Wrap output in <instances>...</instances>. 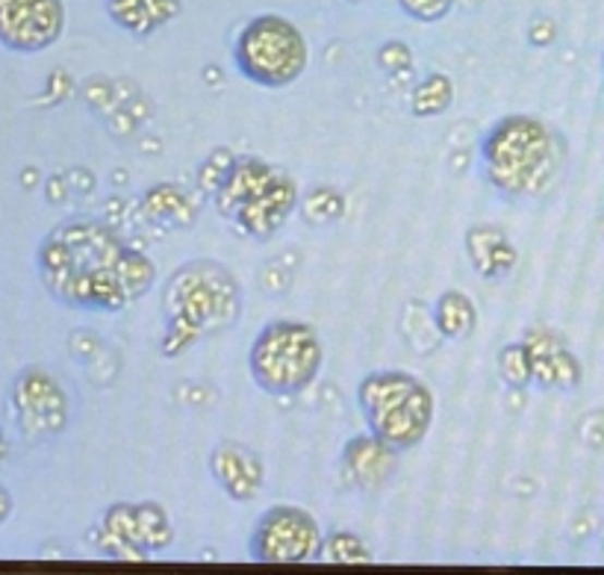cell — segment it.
<instances>
[{
  "label": "cell",
  "mask_w": 604,
  "mask_h": 575,
  "mask_svg": "<svg viewBox=\"0 0 604 575\" xmlns=\"http://www.w3.org/2000/svg\"><path fill=\"white\" fill-rule=\"evenodd\" d=\"M39 275L65 308L119 313L154 287L157 268L128 249L107 225L92 218L65 221L39 249Z\"/></svg>",
  "instance_id": "6da1fadb"
},
{
  "label": "cell",
  "mask_w": 604,
  "mask_h": 575,
  "mask_svg": "<svg viewBox=\"0 0 604 575\" xmlns=\"http://www.w3.org/2000/svg\"><path fill=\"white\" fill-rule=\"evenodd\" d=\"M484 175L510 201H543L566 175V142L534 116H505L486 130Z\"/></svg>",
  "instance_id": "7a4b0ae2"
},
{
  "label": "cell",
  "mask_w": 604,
  "mask_h": 575,
  "mask_svg": "<svg viewBox=\"0 0 604 575\" xmlns=\"http://www.w3.org/2000/svg\"><path fill=\"white\" fill-rule=\"evenodd\" d=\"M242 292L228 268L198 260L178 268L166 284V355H180L195 339L225 331L239 319Z\"/></svg>",
  "instance_id": "3957f363"
},
{
  "label": "cell",
  "mask_w": 604,
  "mask_h": 575,
  "mask_svg": "<svg viewBox=\"0 0 604 575\" xmlns=\"http://www.w3.org/2000/svg\"><path fill=\"white\" fill-rule=\"evenodd\" d=\"M213 204L245 237L266 242L298 207V187L287 171L259 157L230 159L213 187Z\"/></svg>",
  "instance_id": "277c9868"
},
{
  "label": "cell",
  "mask_w": 604,
  "mask_h": 575,
  "mask_svg": "<svg viewBox=\"0 0 604 575\" xmlns=\"http://www.w3.org/2000/svg\"><path fill=\"white\" fill-rule=\"evenodd\" d=\"M357 405L369 431L396 452L422 446L434 426V393L404 369H384L363 378L357 387Z\"/></svg>",
  "instance_id": "5b68a950"
},
{
  "label": "cell",
  "mask_w": 604,
  "mask_h": 575,
  "mask_svg": "<svg viewBox=\"0 0 604 575\" xmlns=\"http://www.w3.org/2000/svg\"><path fill=\"white\" fill-rule=\"evenodd\" d=\"M325 363L322 339L307 322L275 319L251 343V378L268 396H298L316 381Z\"/></svg>",
  "instance_id": "8992f818"
},
{
  "label": "cell",
  "mask_w": 604,
  "mask_h": 575,
  "mask_svg": "<svg viewBox=\"0 0 604 575\" xmlns=\"http://www.w3.org/2000/svg\"><path fill=\"white\" fill-rule=\"evenodd\" d=\"M233 62L239 74L251 83L266 89H287L307 69L310 45L295 21L266 12L239 31Z\"/></svg>",
  "instance_id": "52a82bcc"
},
{
  "label": "cell",
  "mask_w": 604,
  "mask_h": 575,
  "mask_svg": "<svg viewBox=\"0 0 604 575\" xmlns=\"http://www.w3.org/2000/svg\"><path fill=\"white\" fill-rule=\"evenodd\" d=\"M322 528L316 516L295 505H271L251 531V558L257 564H313L322 561Z\"/></svg>",
  "instance_id": "ba28073f"
},
{
  "label": "cell",
  "mask_w": 604,
  "mask_h": 575,
  "mask_svg": "<svg viewBox=\"0 0 604 575\" xmlns=\"http://www.w3.org/2000/svg\"><path fill=\"white\" fill-rule=\"evenodd\" d=\"M12 410L21 434L31 443H41L65 431L69 426V396L57 378L39 367L24 369L12 384Z\"/></svg>",
  "instance_id": "9c48e42d"
},
{
  "label": "cell",
  "mask_w": 604,
  "mask_h": 575,
  "mask_svg": "<svg viewBox=\"0 0 604 575\" xmlns=\"http://www.w3.org/2000/svg\"><path fill=\"white\" fill-rule=\"evenodd\" d=\"M62 0H0V45L15 53H39L62 36Z\"/></svg>",
  "instance_id": "30bf717a"
},
{
  "label": "cell",
  "mask_w": 604,
  "mask_h": 575,
  "mask_svg": "<svg viewBox=\"0 0 604 575\" xmlns=\"http://www.w3.org/2000/svg\"><path fill=\"white\" fill-rule=\"evenodd\" d=\"M104 537L116 546V555H154L166 549L174 537L166 507L154 502L142 505H116L104 516Z\"/></svg>",
  "instance_id": "8fae6325"
},
{
  "label": "cell",
  "mask_w": 604,
  "mask_h": 575,
  "mask_svg": "<svg viewBox=\"0 0 604 575\" xmlns=\"http://www.w3.org/2000/svg\"><path fill=\"white\" fill-rule=\"evenodd\" d=\"M398 455L392 446H387L380 436L360 434L348 440L342 452V469H346L348 484L357 487L360 493H377L392 481L398 469Z\"/></svg>",
  "instance_id": "7c38bea8"
},
{
  "label": "cell",
  "mask_w": 604,
  "mask_h": 575,
  "mask_svg": "<svg viewBox=\"0 0 604 575\" xmlns=\"http://www.w3.org/2000/svg\"><path fill=\"white\" fill-rule=\"evenodd\" d=\"M209 472L233 502H251L259 493L263 476H266L263 457L245 443H230V440L218 443L209 452Z\"/></svg>",
  "instance_id": "4fadbf2b"
},
{
  "label": "cell",
  "mask_w": 604,
  "mask_h": 575,
  "mask_svg": "<svg viewBox=\"0 0 604 575\" xmlns=\"http://www.w3.org/2000/svg\"><path fill=\"white\" fill-rule=\"evenodd\" d=\"M466 254L472 268L486 280L510 278V272L519 263V251L496 225H475L466 230Z\"/></svg>",
  "instance_id": "5bb4252c"
},
{
  "label": "cell",
  "mask_w": 604,
  "mask_h": 575,
  "mask_svg": "<svg viewBox=\"0 0 604 575\" xmlns=\"http://www.w3.org/2000/svg\"><path fill=\"white\" fill-rule=\"evenodd\" d=\"M534 360V381L545 390H575L581 384V363L572 351L552 334H534L528 339Z\"/></svg>",
  "instance_id": "9a60e30c"
},
{
  "label": "cell",
  "mask_w": 604,
  "mask_h": 575,
  "mask_svg": "<svg viewBox=\"0 0 604 575\" xmlns=\"http://www.w3.org/2000/svg\"><path fill=\"white\" fill-rule=\"evenodd\" d=\"M112 21L133 36H150L180 12V0H107Z\"/></svg>",
  "instance_id": "2e32d148"
},
{
  "label": "cell",
  "mask_w": 604,
  "mask_h": 575,
  "mask_svg": "<svg viewBox=\"0 0 604 575\" xmlns=\"http://www.w3.org/2000/svg\"><path fill=\"white\" fill-rule=\"evenodd\" d=\"M436 327H439V334L446 339H463L469 337L478 325V310L472 304V298L463 296V292H446V296H439L434 310Z\"/></svg>",
  "instance_id": "e0dca14e"
},
{
  "label": "cell",
  "mask_w": 604,
  "mask_h": 575,
  "mask_svg": "<svg viewBox=\"0 0 604 575\" xmlns=\"http://www.w3.org/2000/svg\"><path fill=\"white\" fill-rule=\"evenodd\" d=\"M322 561L339 566H363L375 561V552L369 549V543L360 535L334 531V535L325 537V543H322Z\"/></svg>",
  "instance_id": "ac0fdd59"
},
{
  "label": "cell",
  "mask_w": 604,
  "mask_h": 575,
  "mask_svg": "<svg viewBox=\"0 0 604 575\" xmlns=\"http://www.w3.org/2000/svg\"><path fill=\"white\" fill-rule=\"evenodd\" d=\"M451 80L446 74H431L419 83V89L413 92V112L422 116V119H431V116H439L451 107Z\"/></svg>",
  "instance_id": "d6986e66"
},
{
  "label": "cell",
  "mask_w": 604,
  "mask_h": 575,
  "mask_svg": "<svg viewBox=\"0 0 604 575\" xmlns=\"http://www.w3.org/2000/svg\"><path fill=\"white\" fill-rule=\"evenodd\" d=\"M498 372L510 387H526L534 381V360H531V348L528 343H510L502 348L498 355Z\"/></svg>",
  "instance_id": "ffe728a7"
},
{
  "label": "cell",
  "mask_w": 604,
  "mask_h": 575,
  "mask_svg": "<svg viewBox=\"0 0 604 575\" xmlns=\"http://www.w3.org/2000/svg\"><path fill=\"white\" fill-rule=\"evenodd\" d=\"M401 3V10L410 15V19L425 21V24H434V21L446 19L451 7H455V0H398Z\"/></svg>",
  "instance_id": "44dd1931"
},
{
  "label": "cell",
  "mask_w": 604,
  "mask_h": 575,
  "mask_svg": "<svg viewBox=\"0 0 604 575\" xmlns=\"http://www.w3.org/2000/svg\"><path fill=\"white\" fill-rule=\"evenodd\" d=\"M377 60L387 71H404L410 69V62H413V53L407 50L404 41H387L380 53H377Z\"/></svg>",
  "instance_id": "7402d4cb"
},
{
  "label": "cell",
  "mask_w": 604,
  "mask_h": 575,
  "mask_svg": "<svg viewBox=\"0 0 604 575\" xmlns=\"http://www.w3.org/2000/svg\"><path fill=\"white\" fill-rule=\"evenodd\" d=\"M581 440H584L587 446L604 448V414H590V417H584Z\"/></svg>",
  "instance_id": "603a6c76"
},
{
  "label": "cell",
  "mask_w": 604,
  "mask_h": 575,
  "mask_svg": "<svg viewBox=\"0 0 604 575\" xmlns=\"http://www.w3.org/2000/svg\"><path fill=\"white\" fill-rule=\"evenodd\" d=\"M10 514H12V496H10V490L0 484V526L10 519Z\"/></svg>",
  "instance_id": "cb8c5ba5"
},
{
  "label": "cell",
  "mask_w": 604,
  "mask_h": 575,
  "mask_svg": "<svg viewBox=\"0 0 604 575\" xmlns=\"http://www.w3.org/2000/svg\"><path fill=\"white\" fill-rule=\"evenodd\" d=\"M7 457H10V440H7L3 428H0V467L7 464Z\"/></svg>",
  "instance_id": "d4e9b609"
},
{
  "label": "cell",
  "mask_w": 604,
  "mask_h": 575,
  "mask_svg": "<svg viewBox=\"0 0 604 575\" xmlns=\"http://www.w3.org/2000/svg\"><path fill=\"white\" fill-rule=\"evenodd\" d=\"M346 3H363V0H346Z\"/></svg>",
  "instance_id": "484cf974"
},
{
  "label": "cell",
  "mask_w": 604,
  "mask_h": 575,
  "mask_svg": "<svg viewBox=\"0 0 604 575\" xmlns=\"http://www.w3.org/2000/svg\"><path fill=\"white\" fill-rule=\"evenodd\" d=\"M602 228H604V221H602Z\"/></svg>",
  "instance_id": "4316f807"
}]
</instances>
